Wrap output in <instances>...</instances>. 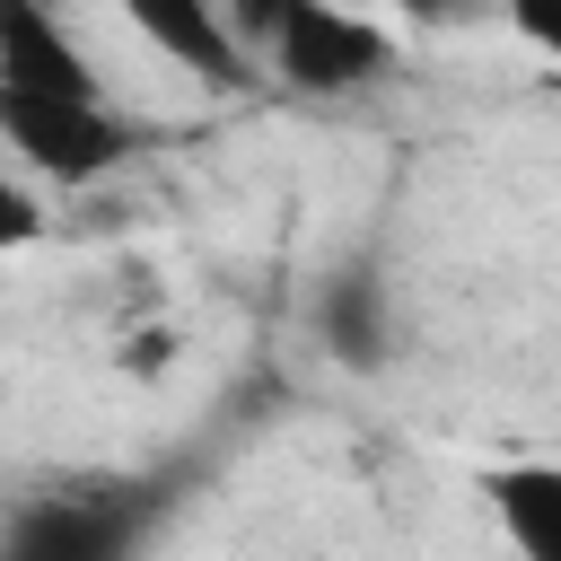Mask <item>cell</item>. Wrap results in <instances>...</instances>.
<instances>
[{
    "mask_svg": "<svg viewBox=\"0 0 561 561\" xmlns=\"http://www.w3.org/2000/svg\"><path fill=\"white\" fill-rule=\"evenodd\" d=\"M149 526L140 482H61L0 526V561H131Z\"/></svg>",
    "mask_w": 561,
    "mask_h": 561,
    "instance_id": "obj_1",
    "label": "cell"
},
{
    "mask_svg": "<svg viewBox=\"0 0 561 561\" xmlns=\"http://www.w3.org/2000/svg\"><path fill=\"white\" fill-rule=\"evenodd\" d=\"M263 61L298 96H351V88H377L394 70V44H386L377 18H359L342 0H280V26L263 44Z\"/></svg>",
    "mask_w": 561,
    "mask_h": 561,
    "instance_id": "obj_2",
    "label": "cell"
},
{
    "mask_svg": "<svg viewBox=\"0 0 561 561\" xmlns=\"http://www.w3.org/2000/svg\"><path fill=\"white\" fill-rule=\"evenodd\" d=\"M0 140L53 184H105L140 149L105 96H18V88H0Z\"/></svg>",
    "mask_w": 561,
    "mask_h": 561,
    "instance_id": "obj_3",
    "label": "cell"
},
{
    "mask_svg": "<svg viewBox=\"0 0 561 561\" xmlns=\"http://www.w3.org/2000/svg\"><path fill=\"white\" fill-rule=\"evenodd\" d=\"M131 26H140V44H158L175 70H193L202 88H245L254 79V61H245V44L228 35V18H219V0H114Z\"/></svg>",
    "mask_w": 561,
    "mask_h": 561,
    "instance_id": "obj_4",
    "label": "cell"
},
{
    "mask_svg": "<svg viewBox=\"0 0 561 561\" xmlns=\"http://www.w3.org/2000/svg\"><path fill=\"white\" fill-rule=\"evenodd\" d=\"M0 88L18 96H105L88 53L61 35L44 0H0Z\"/></svg>",
    "mask_w": 561,
    "mask_h": 561,
    "instance_id": "obj_5",
    "label": "cell"
},
{
    "mask_svg": "<svg viewBox=\"0 0 561 561\" xmlns=\"http://www.w3.org/2000/svg\"><path fill=\"white\" fill-rule=\"evenodd\" d=\"M482 500L517 561H561V465H491Z\"/></svg>",
    "mask_w": 561,
    "mask_h": 561,
    "instance_id": "obj_6",
    "label": "cell"
},
{
    "mask_svg": "<svg viewBox=\"0 0 561 561\" xmlns=\"http://www.w3.org/2000/svg\"><path fill=\"white\" fill-rule=\"evenodd\" d=\"M316 333L342 368H386L394 351V324H386V280L377 272H333L324 298H316Z\"/></svg>",
    "mask_w": 561,
    "mask_h": 561,
    "instance_id": "obj_7",
    "label": "cell"
},
{
    "mask_svg": "<svg viewBox=\"0 0 561 561\" xmlns=\"http://www.w3.org/2000/svg\"><path fill=\"white\" fill-rule=\"evenodd\" d=\"M35 237H44V202L0 175V254H18V245H35Z\"/></svg>",
    "mask_w": 561,
    "mask_h": 561,
    "instance_id": "obj_8",
    "label": "cell"
},
{
    "mask_svg": "<svg viewBox=\"0 0 561 561\" xmlns=\"http://www.w3.org/2000/svg\"><path fill=\"white\" fill-rule=\"evenodd\" d=\"M219 18H228V35L245 44V61H263V44H272V26H280V0H219Z\"/></svg>",
    "mask_w": 561,
    "mask_h": 561,
    "instance_id": "obj_9",
    "label": "cell"
},
{
    "mask_svg": "<svg viewBox=\"0 0 561 561\" xmlns=\"http://www.w3.org/2000/svg\"><path fill=\"white\" fill-rule=\"evenodd\" d=\"M500 18H508L535 53H552V61H561V0H500Z\"/></svg>",
    "mask_w": 561,
    "mask_h": 561,
    "instance_id": "obj_10",
    "label": "cell"
},
{
    "mask_svg": "<svg viewBox=\"0 0 561 561\" xmlns=\"http://www.w3.org/2000/svg\"><path fill=\"white\" fill-rule=\"evenodd\" d=\"M394 9H403V18H421V26H447V18H465L473 0H394Z\"/></svg>",
    "mask_w": 561,
    "mask_h": 561,
    "instance_id": "obj_11",
    "label": "cell"
}]
</instances>
